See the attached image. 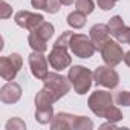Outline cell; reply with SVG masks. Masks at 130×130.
<instances>
[{
	"instance_id": "obj_1",
	"label": "cell",
	"mask_w": 130,
	"mask_h": 130,
	"mask_svg": "<svg viewBox=\"0 0 130 130\" xmlns=\"http://www.w3.org/2000/svg\"><path fill=\"white\" fill-rule=\"evenodd\" d=\"M68 78L77 95H86L93 84V72L81 64H74L68 72Z\"/></svg>"
},
{
	"instance_id": "obj_2",
	"label": "cell",
	"mask_w": 130,
	"mask_h": 130,
	"mask_svg": "<svg viewBox=\"0 0 130 130\" xmlns=\"http://www.w3.org/2000/svg\"><path fill=\"white\" fill-rule=\"evenodd\" d=\"M54 32H55V28L52 23L49 22H43L40 23L35 29L29 31V35H28V43L31 46L32 51L35 52H46L47 51V41L54 37Z\"/></svg>"
},
{
	"instance_id": "obj_3",
	"label": "cell",
	"mask_w": 130,
	"mask_h": 130,
	"mask_svg": "<svg viewBox=\"0 0 130 130\" xmlns=\"http://www.w3.org/2000/svg\"><path fill=\"white\" fill-rule=\"evenodd\" d=\"M43 87L52 95V98L57 103L58 100H61L63 96H66L71 92L72 84L68 77H64L58 72H49L47 77L43 80Z\"/></svg>"
},
{
	"instance_id": "obj_4",
	"label": "cell",
	"mask_w": 130,
	"mask_h": 130,
	"mask_svg": "<svg viewBox=\"0 0 130 130\" xmlns=\"http://www.w3.org/2000/svg\"><path fill=\"white\" fill-rule=\"evenodd\" d=\"M69 51L75 57L84 58V60L86 58H92L93 54L96 52V49H95L90 37L89 35H84V34H77V32H72V35H71Z\"/></svg>"
},
{
	"instance_id": "obj_5",
	"label": "cell",
	"mask_w": 130,
	"mask_h": 130,
	"mask_svg": "<svg viewBox=\"0 0 130 130\" xmlns=\"http://www.w3.org/2000/svg\"><path fill=\"white\" fill-rule=\"evenodd\" d=\"M113 103H115V98L109 90H95L90 93V96L87 100L89 109L98 118H104V113L107 112L109 107L113 106Z\"/></svg>"
},
{
	"instance_id": "obj_6",
	"label": "cell",
	"mask_w": 130,
	"mask_h": 130,
	"mask_svg": "<svg viewBox=\"0 0 130 130\" xmlns=\"http://www.w3.org/2000/svg\"><path fill=\"white\" fill-rule=\"evenodd\" d=\"M23 66V58L20 54L12 52L0 58V77L5 81H14Z\"/></svg>"
},
{
	"instance_id": "obj_7",
	"label": "cell",
	"mask_w": 130,
	"mask_h": 130,
	"mask_svg": "<svg viewBox=\"0 0 130 130\" xmlns=\"http://www.w3.org/2000/svg\"><path fill=\"white\" fill-rule=\"evenodd\" d=\"M93 83L96 86H103V87L112 90V89L118 87V84H119V75H118V72L112 66L103 64V66H98L93 71Z\"/></svg>"
},
{
	"instance_id": "obj_8",
	"label": "cell",
	"mask_w": 130,
	"mask_h": 130,
	"mask_svg": "<svg viewBox=\"0 0 130 130\" xmlns=\"http://www.w3.org/2000/svg\"><path fill=\"white\" fill-rule=\"evenodd\" d=\"M49 64L51 68L55 71H63V69H68L71 64H72V57L69 54V47L68 46H63V44H54L49 55H47Z\"/></svg>"
},
{
	"instance_id": "obj_9",
	"label": "cell",
	"mask_w": 130,
	"mask_h": 130,
	"mask_svg": "<svg viewBox=\"0 0 130 130\" xmlns=\"http://www.w3.org/2000/svg\"><path fill=\"white\" fill-rule=\"evenodd\" d=\"M100 54H101V58H103L104 64L112 66V68L118 66L121 61H124V55H125V52L121 47V43H118V41H115L112 38L103 46Z\"/></svg>"
},
{
	"instance_id": "obj_10",
	"label": "cell",
	"mask_w": 130,
	"mask_h": 130,
	"mask_svg": "<svg viewBox=\"0 0 130 130\" xmlns=\"http://www.w3.org/2000/svg\"><path fill=\"white\" fill-rule=\"evenodd\" d=\"M28 63H29V68H31L32 75H34L37 80L43 81V80L47 77V74H49V66H51V64H49L47 57L43 55V52H35V51H32V54H29V57H28Z\"/></svg>"
},
{
	"instance_id": "obj_11",
	"label": "cell",
	"mask_w": 130,
	"mask_h": 130,
	"mask_svg": "<svg viewBox=\"0 0 130 130\" xmlns=\"http://www.w3.org/2000/svg\"><path fill=\"white\" fill-rule=\"evenodd\" d=\"M14 22H15L17 26H20V28H23L26 31H32L40 23L44 22V17L41 14H38V12H31V11L22 9V11H17L14 14Z\"/></svg>"
},
{
	"instance_id": "obj_12",
	"label": "cell",
	"mask_w": 130,
	"mask_h": 130,
	"mask_svg": "<svg viewBox=\"0 0 130 130\" xmlns=\"http://www.w3.org/2000/svg\"><path fill=\"white\" fill-rule=\"evenodd\" d=\"M22 86L14 81H6L0 89V101L3 104H15L22 98Z\"/></svg>"
},
{
	"instance_id": "obj_13",
	"label": "cell",
	"mask_w": 130,
	"mask_h": 130,
	"mask_svg": "<svg viewBox=\"0 0 130 130\" xmlns=\"http://www.w3.org/2000/svg\"><path fill=\"white\" fill-rule=\"evenodd\" d=\"M89 37H90V40H92L95 49L100 52V51L103 49V46L110 40V32H109L107 25H104V23H96V25H93V26L90 28V31H89Z\"/></svg>"
},
{
	"instance_id": "obj_14",
	"label": "cell",
	"mask_w": 130,
	"mask_h": 130,
	"mask_svg": "<svg viewBox=\"0 0 130 130\" xmlns=\"http://www.w3.org/2000/svg\"><path fill=\"white\" fill-rule=\"evenodd\" d=\"M75 118H77V115H72L68 112H60L54 116V119L51 122V128L52 130H72Z\"/></svg>"
},
{
	"instance_id": "obj_15",
	"label": "cell",
	"mask_w": 130,
	"mask_h": 130,
	"mask_svg": "<svg viewBox=\"0 0 130 130\" xmlns=\"http://www.w3.org/2000/svg\"><path fill=\"white\" fill-rule=\"evenodd\" d=\"M68 25L71 26V28H74V29H81V28H84L86 26V22H87V15L84 14V12H81V11H74V12H71L69 15H68Z\"/></svg>"
},
{
	"instance_id": "obj_16",
	"label": "cell",
	"mask_w": 130,
	"mask_h": 130,
	"mask_svg": "<svg viewBox=\"0 0 130 130\" xmlns=\"http://www.w3.org/2000/svg\"><path fill=\"white\" fill-rule=\"evenodd\" d=\"M34 103H35V109H40V107H51V106L55 103V100H54L52 95L43 87V89H40V90L37 92V95H35V98H34Z\"/></svg>"
},
{
	"instance_id": "obj_17",
	"label": "cell",
	"mask_w": 130,
	"mask_h": 130,
	"mask_svg": "<svg viewBox=\"0 0 130 130\" xmlns=\"http://www.w3.org/2000/svg\"><path fill=\"white\" fill-rule=\"evenodd\" d=\"M55 113H54V107H40V109H35V121L40 122V124H51L52 119H54Z\"/></svg>"
},
{
	"instance_id": "obj_18",
	"label": "cell",
	"mask_w": 130,
	"mask_h": 130,
	"mask_svg": "<svg viewBox=\"0 0 130 130\" xmlns=\"http://www.w3.org/2000/svg\"><path fill=\"white\" fill-rule=\"evenodd\" d=\"M125 25H124V20H122V17L121 15H113L110 20H109V23H107V28H109V32H110V35L112 37H116L121 31H122V28H124Z\"/></svg>"
},
{
	"instance_id": "obj_19",
	"label": "cell",
	"mask_w": 130,
	"mask_h": 130,
	"mask_svg": "<svg viewBox=\"0 0 130 130\" xmlns=\"http://www.w3.org/2000/svg\"><path fill=\"white\" fill-rule=\"evenodd\" d=\"M92 128H93V122H92L90 118L77 115L75 122H74V128H72V130H92Z\"/></svg>"
},
{
	"instance_id": "obj_20",
	"label": "cell",
	"mask_w": 130,
	"mask_h": 130,
	"mask_svg": "<svg viewBox=\"0 0 130 130\" xmlns=\"http://www.w3.org/2000/svg\"><path fill=\"white\" fill-rule=\"evenodd\" d=\"M122 118H124V116H122V112H121V109L118 107V104H116V106L113 104V106L109 107L107 112L104 113V119L112 121V122H119Z\"/></svg>"
},
{
	"instance_id": "obj_21",
	"label": "cell",
	"mask_w": 130,
	"mask_h": 130,
	"mask_svg": "<svg viewBox=\"0 0 130 130\" xmlns=\"http://www.w3.org/2000/svg\"><path fill=\"white\" fill-rule=\"evenodd\" d=\"M75 8L77 11H81L86 15H89L95 11V2L93 0H75Z\"/></svg>"
},
{
	"instance_id": "obj_22",
	"label": "cell",
	"mask_w": 130,
	"mask_h": 130,
	"mask_svg": "<svg viewBox=\"0 0 130 130\" xmlns=\"http://www.w3.org/2000/svg\"><path fill=\"white\" fill-rule=\"evenodd\" d=\"M5 128L6 130H25L26 128V124L22 118L19 116H12L6 124H5Z\"/></svg>"
},
{
	"instance_id": "obj_23",
	"label": "cell",
	"mask_w": 130,
	"mask_h": 130,
	"mask_svg": "<svg viewBox=\"0 0 130 130\" xmlns=\"http://www.w3.org/2000/svg\"><path fill=\"white\" fill-rule=\"evenodd\" d=\"M115 103L122 107H130V90H119L115 96Z\"/></svg>"
},
{
	"instance_id": "obj_24",
	"label": "cell",
	"mask_w": 130,
	"mask_h": 130,
	"mask_svg": "<svg viewBox=\"0 0 130 130\" xmlns=\"http://www.w3.org/2000/svg\"><path fill=\"white\" fill-rule=\"evenodd\" d=\"M115 38H116V41L121 43V44H128V43H130V28H128V26H124L122 31H121Z\"/></svg>"
},
{
	"instance_id": "obj_25",
	"label": "cell",
	"mask_w": 130,
	"mask_h": 130,
	"mask_svg": "<svg viewBox=\"0 0 130 130\" xmlns=\"http://www.w3.org/2000/svg\"><path fill=\"white\" fill-rule=\"evenodd\" d=\"M60 8H61V2H60V0H47L44 11L49 12V14H57L60 11Z\"/></svg>"
},
{
	"instance_id": "obj_26",
	"label": "cell",
	"mask_w": 130,
	"mask_h": 130,
	"mask_svg": "<svg viewBox=\"0 0 130 130\" xmlns=\"http://www.w3.org/2000/svg\"><path fill=\"white\" fill-rule=\"evenodd\" d=\"M12 15V8L9 3H6L5 0L0 2V17L2 19H9Z\"/></svg>"
},
{
	"instance_id": "obj_27",
	"label": "cell",
	"mask_w": 130,
	"mask_h": 130,
	"mask_svg": "<svg viewBox=\"0 0 130 130\" xmlns=\"http://www.w3.org/2000/svg\"><path fill=\"white\" fill-rule=\"evenodd\" d=\"M96 5L101 11H110L115 8L116 0H96Z\"/></svg>"
},
{
	"instance_id": "obj_28",
	"label": "cell",
	"mask_w": 130,
	"mask_h": 130,
	"mask_svg": "<svg viewBox=\"0 0 130 130\" xmlns=\"http://www.w3.org/2000/svg\"><path fill=\"white\" fill-rule=\"evenodd\" d=\"M46 2L47 0H31V5H32V8H35V9H43L44 11V8H46Z\"/></svg>"
},
{
	"instance_id": "obj_29",
	"label": "cell",
	"mask_w": 130,
	"mask_h": 130,
	"mask_svg": "<svg viewBox=\"0 0 130 130\" xmlns=\"http://www.w3.org/2000/svg\"><path fill=\"white\" fill-rule=\"evenodd\" d=\"M115 128L116 127V122H112V121H107V122H104V124H101V128Z\"/></svg>"
},
{
	"instance_id": "obj_30",
	"label": "cell",
	"mask_w": 130,
	"mask_h": 130,
	"mask_svg": "<svg viewBox=\"0 0 130 130\" xmlns=\"http://www.w3.org/2000/svg\"><path fill=\"white\" fill-rule=\"evenodd\" d=\"M124 63L130 68V51H128V52H125V55H124Z\"/></svg>"
},
{
	"instance_id": "obj_31",
	"label": "cell",
	"mask_w": 130,
	"mask_h": 130,
	"mask_svg": "<svg viewBox=\"0 0 130 130\" xmlns=\"http://www.w3.org/2000/svg\"><path fill=\"white\" fill-rule=\"evenodd\" d=\"M61 2V5H64V6H69V5H72L75 0H60Z\"/></svg>"
},
{
	"instance_id": "obj_32",
	"label": "cell",
	"mask_w": 130,
	"mask_h": 130,
	"mask_svg": "<svg viewBox=\"0 0 130 130\" xmlns=\"http://www.w3.org/2000/svg\"><path fill=\"white\" fill-rule=\"evenodd\" d=\"M116 2H119V0H116Z\"/></svg>"
},
{
	"instance_id": "obj_33",
	"label": "cell",
	"mask_w": 130,
	"mask_h": 130,
	"mask_svg": "<svg viewBox=\"0 0 130 130\" xmlns=\"http://www.w3.org/2000/svg\"><path fill=\"white\" fill-rule=\"evenodd\" d=\"M128 44H130V43H128Z\"/></svg>"
}]
</instances>
